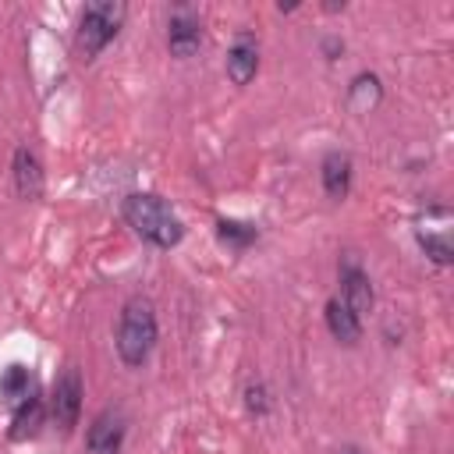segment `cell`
<instances>
[{
	"instance_id": "6da1fadb",
	"label": "cell",
	"mask_w": 454,
	"mask_h": 454,
	"mask_svg": "<svg viewBox=\"0 0 454 454\" xmlns=\"http://www.w3.org/2000/svg\"><path fill=\"white\" fill-rule=\"evenodd\" d=\"M124 220L142 241H149L156 248H174L184 238L181 216L153 192H131L124 199Z\"/></svg>"
},
{
	"instance_id": "7a4b0ae2",
	"label": "cell",
	"mask_w": 454,
	"mask_h": 454,
	"mask_svg": "<svg viewBox=\"0 0 454 454\" xmlns=\"http://www.w3.org/2000/svg\"><path fill=\"white\" fill-rule=\"evenodd\" d=\"M117 355L128 369H138L156 348V312L145 298H128L117 319Z\"/></svg>"
},
{
	"instance_id": "3957f363",
	"label": "cell",
	"mask_w": 454,
	"mask_h": 454,
	"mask_svg": "<svg viewBox=\"0 0 454 454\" xmlns=\"http://www.w3.org/2000/svg\"><path fill=\"white\" fill-rule=\"evenodd\" d=\"M128 7L121 0H92L85 4L82 18H78V50L85 60H92L124 25Z\"/></svg>"
},
{
	"instance_id": "277c9868",
	"label": "cell",
	"mask_w": 454,
	"mask_h": 454,
	"mask_svg": "<svg viewBox=\"0 0 454 454\" xmlns=\"http://www.w3.org/2000/svg\"><path fill=\"white\" fill-rule=\"evenodd\" d=\"M82 376L74 365H67L57 383H53V397H50V411H53V422L60 426V433H71L78 426V415H82Z\"/></svg>"
},
{
	"instance_id": "5b68a950",
	"label": "cell",
	"mask_w": 454,
	"mask_h": 454,
	"mask_svg": "<svg viewBox=\"0 0 454 454\" xmlns=\"http://www.w3.org/2000/svg\"><path fill=\"white\" fill-rule=\"evenodd\" d=\"M340 301L362 319L365 312H372V305H376V291H372V280H369V273L351 259V255H344V262H340Z\"/></svg>"
},
{
	"instance_id": "8992f818",
	"label": "cell",
	"mask_w": 454,
	"mask_h": 454,
	"mask_svg": "<svg viewBox=\"0 0 454 454\" xmlns=\"http://www.w3.org/2000/svg\"><path fill=\"white\" fill-rule=\"evenodd\" d=\"M167 46H170V53L181 57V60H188V57L199 53V46H202V25H199V18H195L188 7H177V11L170 14Z\"/></svg>"
},
{
	"instance_id": "52a82bcc",
	"label": "cell",
	"mask_w": 454,
	"mask_h": 454,
	"mask_svg": "<svg viewBox=\"0 0 454 454\" xmlns=\"http://www.w3.org/2000/svg\"><path fill=\"white\" fill-rule=\"evenodd\" d=\"M259 71V43L252 32H241L227 50V78L234 85H248Z\"/></svg>"
},
{
	"instance_id": "ba28073f",
	"label": "cell",
	"mask_w": 454,
	"mask_h": 454,
	"mask_svg": "<svg viewBox=\"0 0 454 454\" xmlns=\"http://www.w3.org/2000/svg\"><path fill=\"white\" fill-rule=\"evenodd\" d=\"M121 440H124V415L121 411H99L85 433V443L92 454H117L121 450Z\"/></svg>"
},
{
	"instance_id": "9c48e42d",
	"label": "cell",
	"mask_w": 454,
	"mask_h": 454,
	"mask_svg": "<svg viewBox=\"0 0 454 454\" xmlns=\"http://www.w3.org/2000/svg\"><path fill=\"white\" fill-rule=\"evenodd\" d=\"M11 170H14V188H18L21 199H39V195H43L46 174H43L39 156H35L28 145H18V149H14V163H11Z\"/></svg>"
},
{
	"instance_id": "30bf717a",
	"label": "cell",
	"mask_w": 454,
	"mask_h": 454,
	"mask_svg": "<svg viewBox=\"0 0 454 454\" xmlns=\"http://www.w3.org/2000/svg\"><path fill=\"white\" fill-rule=\"evenodd\" d=\"M326 326H330V333H333L340 344H358V340H362V319H358L340 298H330V301H326Z\"/></svg>"
},
{
	"instance_id": "8fae6325",
	"label": "cell",
	"mask_w": 454,
	"mask_h": 454,
	"mask_svg": "<svg viewBox=\"0 0 454 454\" xmlns=\"http://www.w3.org/2000/svg\"><path fill=\"white\" fill-rule=\"evenodd\" d=\"M323 188L330 199H344L351 192V156L348 153H326L323 160Z\"/></svg>"
},
{
	"instance_id": "7c38bea8",
	"label": "cell",
	"mask_w": 454,
	"mask_h": 454,
	"mask_svg": "<svg viewBox=\"0 0 454 454\" xmlns=\"http://www.w3.org/2000/svg\"><path fill=\"white\" fill-rule=\"evenodd\" d=\"M43 415H46V404L39 394H28L25 401H18L14 408V419H11V436L14 440H25V436H35L39 426H43Z\"/></svg>"
},
{
	"instance_id": "4fadbf2b",
	"label": "cell",
	"mask_w": 454,
	"mask_h": 454,
	"mask_svg": "<svg viewBox=\"0 0 454 454\" xmlns=\"http://www.w3.org/2000/svg\"><path fill=\"white\" fill-rule=\"evenodd\" d=\"M380 99H383V85H380V78H376L372 71H362V74L351 78V85H348V103H351V110L369 114V110L380 106Z\"/></svg>"
},
{
	"instance_id": "5bb4252c",
	"label": "cell",
	"mask_w": 454,
	"mask_h": 454,
	"mask_svg": "<svg viewBox=\"0 0 454 454\" xmlns=\"http://www.w3.org/2000/svg\"><path fill=\"white\" fill-rule=\"evenodd\" d=\"M415 238H419L422 252H426L436 266H450V262H454V248H450V234H447V227H440V231L415 227Z\"/></svg>"
},
{
	"instance_id": "9a60e30c",
	"label": "cell",
	"mask_w": 454,
	"mask_h": 454,
	"mask_svg": "<svg viewBox=\"0 0 454 454\" xmlns=\"http://www.w3.org/2000/svg\"><path fill=\"white\" fill-rule=\"evenodd\" d=\"M216 234L231 248H248L255 241V227L252 223H241V220H216Z\"/></svg>"
},
{
	"instance_id": "2e32d148",
	"label": "cell",
	"mask_w": 454,
	"mask_h": 454,
	"mask_svg": "<svg viewBox=\"0 0 454 454\" xmlns=\"http://www.w3.org/2000/svg\"><path fill=\"white\" fill-rule=\"evenodd\" d=\"M0 394L7 397V401H25L32 390H28V369L25 365H7V372L0 376Z\"/></svg>"
},
{
	"instance_id": "e0dca14e",
	"label": "cell",
	"mask_w": 454,
	"mask_h": 454,
	"mask_svg": "<svg viewBox=\"0 0 454 454\" xmlns=\"http://www.w3.org/2000/svg\"><path fill=\"white\" fill-rule=\"evenodd\" d=\"M245 404H248L252 415H266L270 411V390L262 383H248L245 387Z\"/></svg>"
},
{
	"instance_id": "ac0fdd59",
	"label": "cell",
	"mask_w": 454,
	"mask_h": 454,
	"mask_svg": "<svg viewBox=\"0 0 454 454\" xmlns=\"http://www.w3.org/2000/svg\"><path fill=\"white\" fill-rule=\"evenodd\" d=\"M337 454H362L355 443H344V447H337Z\"/></svg>"
}]
</instances>
